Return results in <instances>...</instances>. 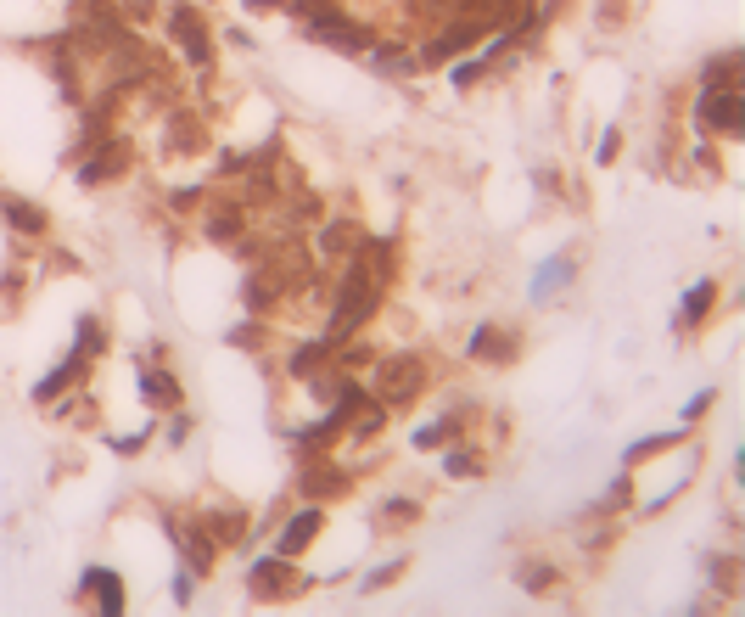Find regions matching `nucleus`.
Returning <instances> with one entry per match:
<instances>
[{"instance_id": "f257e3e1", "label": "nucleus", "mask_w": 745, "mask_h": 617, "mask_svg": "<svg viewBox=\"0 0 745 617\" xmlns=\"http://www.w3.org/2000/svg\"><path fill=\"white\" fill-rule=\"evenodd\" d=\"M376 281H381V275H370L365 259L348 270V281H342V298H337V315H331V337H348V331L365 320V309L376 303Z\"/></svg>"}, {"instance_id": "f03ea898", "label": "nucleus", "mask_w": 745, "mask_h": 617, "mask_svg": "<svg viewBox=\"0 0 745 617\" xmlns=\"http://www.w3.org/2000/svg\"><path fill=\"white\" fill-rule=\"evenodd\" d=\"M695 118H701V130H729V135H740V130H745L740 85H706V90H701V107H695Z\"/></svg>"}, {"instance_id": "7ed1b4c3", "label": "nucleus", "mask_w": 745, "mask_h": 617, "mask_svg": "<svg viewBox=\"0 0 745 617\" xmlns=\"http://www.w3.org/2000/svg\"><path fill=\"white\" fill-rule=\"evenodd\" d=\"M303 12L314 17V23H309V29H314V40L337 45V51H365V45H370V34L359 29V23H348V17H337V12H331V0H303Z\"/></svg>"}, {"instance_id": "20e7f679", "label": "nucleus", "mask_w": 745, "mask_h": 617, "mask_svg": "<svg viewBox=\"0 0 745 617\" xmlns=\"http://www.w3.org/2000/svg\"><path fill=\"white\" fill-rule=\"evenodd\" d=\"M426 371H421V359L415 354H398V359H381L376 365V393L387 404H409L415 393H421Z\"/></svg>"}, {"instance_id": "39448f33", "label": "nucleus", "mask_w": 745, "mask_h": 617, "mask_svg": "<svg viewBox=\"0 0 745 617\" xmlns=\"http://www.w3.org/2000/svg\"><path fill=\"white\" fill-rule=\"evenodd\" d=\"M129 163H135V146H129L124 135H113V141H101V152L79 169V180H85V186H107V180L129 174Z\"/></svg>"}, {"instance_id": "423d86ee", "label": "nucleus", "mask_w": 745, "mask_h": 617, "mask_svg": "<svg viewBox=\"0 0 745 617\" xmlns=\"http://www.w3.org/2000/svg\"><path fill=\"white\" fill-rule=\"evenodd\" d=\"M258 275H264V281H275V292H292V287H309L314 264H309V253H303V247H281V253H269V264Z\"/></svg>"}, {"instance_id": "0eeeda50", "label": "nucleus", "mask_w": 745, "mask_h": 617, "mask_svg": "<svg viewBox=\"0 0 745 617\" xmlns=\"http://www.w3.org/2000/svg\"><path fill=\"white\" fill-rule=\"evenodd\" d=\"M174 45H180L197 68H208V62H213V40H208V29H202L197 6H180V12H174Z\"/></svg>"}, {"instance_id": "6e6552de", "label": "nucleus", "mask_w": 745, "mask_h": 617, "mask_svg": "<svg viewBox=\"0 0 745 617\" xmlns=\"http://www.w3.org/2000/svg\"><path fill=\"white\" fill-rule=\"evenodd\" d=\"M297 589H303V573H297L292 561H264V567H258L253 573V595H297Z\"/></svg>"}, {"instance_id": "1a4fd4ad", "label": "nucleus", "mask_w": 745, "mask_h": 617, "mask_svg": "<svg viewBox=\"0 0 745 617\" xmlns=\"http://www.w3.org/2000/svg\"><path fill=\"white\" fill-rule=\"evenodd\" d=\"M202 118L197 113H174L169 118V152H202Z\"/></svg>"}, {"instance_id": "9d476101", "label": "nucleus", "mask_w": 745, "mask_h": 617, "mask_svg": "<svg viewBox=\"0 0 745 617\" xmlns=\"http://www.w3.org/2000/svg\"><path fill=\"white\" fill-rule=\"evenodd\" d=\"M471 40H482V23H460V29H449L443 40H432V51H426V62H449L454 51H465Z\"/></svg>"}, {"instance_id": "9b49d317", "label": "nucleus", "mask_w": 745, "mask_h": 617, "mask_svg": "<svg viewBox=\"0 0 745 617\" xmlns=\"http://www.w3.org/2000/svg\"><path fill=\"white\" fill-rule=\"evenodd\" d=\"M314 533H320V511H303V517H292V528H286V539H281V556H297V550L309 545Z\"/></svg>"}, {"instance_id": "f8f14e48", "label": "nucleus", "mask_w": 745, "mask_h": 617, "mask_svg": "<svg viewBox=\"0 0 745 617\" xmlns=\"http://www.w3.org/2000/svg\"><path fill=\"white\" fill-rule=\"evenodd\" d=\"M303 488H309V494H342V488H348V472H337V466H309V472H303Z\"/></svg>"}, {"instance_id": "ddd939ff", "label": "nucleus", "mask_w": 745, "mask_h": 617, "mask_svg": "<svg viewBox=\"0 0 745 617\" xmlns=\"http://www.w3.org/2000/svg\"><path fill=\"white\" fill-rule=\"evenodd\" d=\"M141 393L152 404H163V410H169V404H180V388H174V376H163V371H146L141 376Z\"/></svg>"}, {"instance_id": "4468645a", "label": "nucleus", "mask_w": 745, "mask_h": 617, "mask_svg": "<svg viewBox=\"0 0 745 617\" xmlns=\"http://www.w3.org/2000/svg\"><path fill=\"white\" fill-rule=\"evenodd\" d=\"M208 236H213V242H236V236H241V208H213V214H208Z\"/></svg>"}, {"instance_id": "2eb2a0df", "label": "nucleus", "mask_w": 745, "mask_h": 617, "mask_svg": "<svg viewBox=\"0 0 745 617\" xmlns=\"http://www.w3.org/2000/svg\"><path fill=\"white\" fill-rule=\"evenodd\" d=\"M85 589H96V595H101L107 617H118V612H124V595H118V578H113V573H90V578H85Z\"/></svg>"}, {"instance_id": "dca6fc26", "label": "nucleus", "mask_w": 745, "mask_h": 617, "mask_svg": "<svg viewBox=\"0 0 745 617\" xmlns=\"http://www.w3.org/2000/svg\"><path fill=\"white\" fill-rule=\"evenodd\" d=\"M185 556H191V567H197V573H208V567H213V533L191 528V533H185Z\"/></svg>"}, {"instance_id": "f3484780", "label": "nucleus", "mask_w": 745, "mask_h": 617, "mask_svg": "<svg viewBox=\"0 0 745 617\" xmlns=\"http://www.w3.org/2000/svg\"><path fill=\"white\" fill-rule=\"evenodd\" d=\"M208 528H213V539H219V545H236L247 522H241L236 511H213V517H208Z\"/></svg>"}, {"instance_id": "a211bd4d", "label": "nucleus", "mask_w": 745, "mask_h": 617, "mask_svg": "<svg viewBox=\"0 0 745 617\" xmlns=\"http://www.w3.org/2000/svg\"><path fill=\"white\" fill-rule=\"evenodd\" d=\"M712 298H717V287H712V281H701V287H695V292H689V298H684V320H689V326H695V320H706V309H712Z\"/></svg>"}, {"instance_id": "6ab92c4d", "label": "nucleus", "mask_w": 745, "mask_h": 617, "mask_svg": "<svg viewBox=\"0 0 745 617\" xmlns=\"http://www.w3.org/2000/svg\"><path fill=\"white\" fill-rule=\"evenodd\" d=\"M6 219H12L17 230H29V236H34V230H45V214H40V208H29V202H6Z\"/></svg>"}, {"instance_id": "aec40b11", "label": "nucleus", "mask_w": 745, "mask_h": 617, "mask_svg": "<svg viewBox=\"0 0 745 617\" xmlns=\"http://www.w3.org/2000/svg\"><path fill=\"white\" fill-rule=\"evenodd\" d=\"M320 365H325V343H309V348H303V354L292 359V376H314V371H320Z\"/></svg>"}, {"instance_id": "412c9836", "label": "nucleus", "mask_w": 745, "mask_h": 617, "mask_svg": "<svg viewBox=\"0 0 745 617\" xmlns=\"http://www.w3.org/2000/svg\"><path fill=\"white\" fill-rule=\"evenodd\" d=\"M465 6H471V12H499L505 17V12H516L521 0H465Z\"/></svg>"}, {"instance_id": "4be33fe9", "label": "nucleus", "mask_w": 745, "mask_h": 617, "mask_svg": "<svg viewBox=\"0 0 745 617\" xmlns=\"http://www.w3.org/2000/svg\"><path fill=\"white\" fill-rule=\"evenodd\" d=\"M325 247H331V253H342V247H353V225H331V236H325Z\"/></svg>"}, {"instance_id": "5701e85b", "label": "nucleus", "mask_w": 745, "mask_h": 617, "mask_svg": "<svg viewBox=\"0 0 745 617\" xmlns=\"http://www.w3.org/2000/svg\"><path fill=\"white\" fill-rule=\"evenodd\" d=\"M561 275H566V259H555V264H549L544 275H538V298H544V292L555 287V281H561Z\"/></svg>"}, {"instance_id": "b1692460", "label": "nucleus", "mask_w": 745, "mask_h": 617, "mask_svg": "<svg viewBox=\"0 0 745 617\" xmlns=\"http://www.w3.org/2000/svg\"><path fill=\"white\" fill-rule=\"evenodd\" d=\"M398 573H404V561H393V567H381V573H370V584H365V589H381V584H393Z\"/></svg>"}, {"instance_id": "393cba45", "label": "nucleus", "mask_w": 745, "mask_h": 617, "mask_svg": "<svg viewBox=\"0 0 745 617\" xmlns=\"http://www.w3.org/2000/svg\"><path fill=\"white\" fill-rule=\"evenodd\" d=\"M449 472H477V460L465 455V449H449Z\"/></svg>"}, {"instance_id": "a878e982", "label": "nucleus", "mask_w": 745, "mask_h": 617, "mask_svg": "<svg viewBox=\"0 0 745 617\" xmlns=\"http://www.w3.org/2000/svg\"><path fill=\"white\" fill-rule=\"evenodd\" d=\"M124 17H141L146 23V17H152V0H124Z\"/></svg>"}, {"instance_id": "bb28decb", "label": "nucleus", "mask_w": 745, "mask_h": 617, "mask_svg": "<svg viewBox=\"0 0 745 617\" xmlns=\"http://www.w3.org/2000/svg\"><path fill=\"white\" fill-rule=\"evenodd\" d=\"M253 6H258V12H269V6H275V0H253Z\"/></svg>"}]
</instances>
